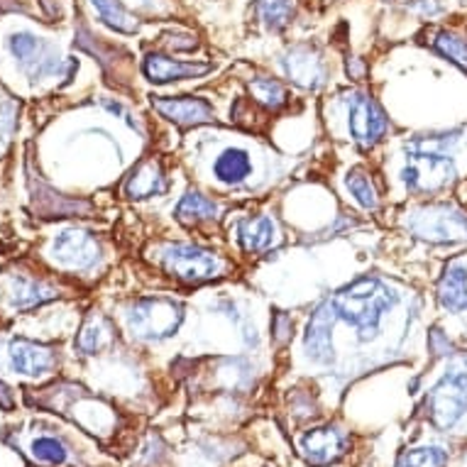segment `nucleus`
<instances>
[{"instance_id":"2","label":"nucleus","mask_w":467,"mask_h":467,"mask_svg":"<svg viewBox=\"0 0 467 467\" xmlns=\"http://www.w3.org/2000/svg\"><path fill=\"white\" fill-rule=\"evenodd\" d=\"M184 314L174 301L167 299H145L138 301L128 314V328L132 336L142 340H161L174 336Z\"/></svg>"},{"instance_id":"10","label":"nucleus","mask_w":467,"mask_h":467,"mask_svg":"<svg viewBox=\"0 0 467 467\" xmlns=\"http://www.w3.org/2000/svg\"><path fill=\"white\" fill-rule=\"evenodd\" d=\"M250 174H253V160H250V152L243 150V147H228L215 157V182H221L225 186H240L245 184Z\"/></svg>"},{"instance_id":"7","label":"nucleus","mask_w":467,"mask_h":467,"mask_svg":"<svg viewBox=\"0 0 467 467\" xmlns=\"http://www.w3.org/2000/svg\"><path fill=\"white\" fill-rule=\"evenodd\" d=\"M52 254L64 267L86 269L93 267L99 260V243L84 230H64L52 243Z\"/></svg>"},{"instance_id":"5","label":"nucleus","mask_w":467,"mask_h":467,"mask_svg":"<svg viewBox=\"0 0 467 467\" xmlns=\"http://www.w3.org/2000/svg\"><path fill=\"white\" fill-rule=\"evenodd\" d=\"M411 230L431 243H458L467 240V215L451 208H431L423 215H416Z\"/></svg>"},{"instance_id":"13","label":"nucleus","mask_w":467,"mask_h":467,"mask_svg":"<svg viewBox=\"0 0 467 467\" xmlns=\"http://www.w3.org/2000/svg\"><path fill=\"white\" fill-rule=\"evenodd\" d=\"M154 108L160 110L164 118H171L177 123L184 125H196L206 123L213 118V110L208 106L206 100L199 99H157Z\"/></svg>"},{"instance_id":"12","label":"nucleus","mask_w":467,"mask_h":467,"mask_svg":"<svg viewBox=\"0 0 467 467\" xmlns=\"http://www.w3.org/2000/svg\"><path fill=\"white\" fill-rule=\"evenodd\" d=\"M284 69L296 84L308 88H318L323 84V62L306 47L291 49L289 57L284 59Z\"/></svg>"},{"instance_id":"3","label":"nucleus","mask_w":467,"mask_h":467,"mask_svg":"<svg viewBox=\"0 0 467 467\" xmlns=\"http://www.w3.org/2000/svg\"><path fill=\"white\" fill-rule=\"evenodd\" d=\"M455 177V164L448 154L411 152L406 157L401 182L414 193H431L448 186Z\"/></svg>"},{"instance_id":"18","label":"nucleus","mask_w":467,"mask_h":467,"mask_svg":"<svg viewBox=\"0 0 467 467\" xmlns=\"http://www.w3.org/2000/svg\"><path fill=\"white\" fill-rule=\"evenodd\" d=\"M57 291L52 286H47L42 282H32V279H13V291H10V299H13V306L16 308H30L37 306V304H45V301L54 299Z\"/></svg>"},{"instance_id":"1","label":"nucleus","mask_w":467,"mask_h":467,"mask_svg":"<svg viewBox=\"0 0 467 467\" xmlns=\"http://www.w3.org/2000/svg\"><path fill=\"white\" fill-rule=\"evenodd\" d=\"M431 419L441 431L452 429L467 411V353L455 358L429 394Z\"/></svg>"},{"instance_id":"9","label":"nucleus","mask_w":467,"mask_h":467,"mask_svg":"<svg viewBox=\"0 0 467 467\" xmlns=\"http://www.w3.org/2000/svg\"><path fill=\"white\" fill-rule=\"evenodd\" d=\"M304 455L311 465H330L345 451V436L337 429H316L304 438Z\"/></svg>"},{"instance_id":"24","label":"nucleus","mask_w":467,"mask_h":467,"mask_svg":"<svg viewBox=\"0 0 467 467\" xmlns=\"http://www.w3.org/2000/svg\"><path fill=\"white\" fill-rule=\"evenodd\" d=\"M448 452L443 448H416L401 455L399 467H445Z\"/></svg>"},{"instance_id":"14","label":"nucleus","mask_w":467,"mask_h":467,"mask_svg":"<svg viewBox=\"0 0 467 467\" xmlns=\"http://www.w3.org/2000/svg\"><path fill=\"white\" fill-rule=\"evenodd\" d=\"M238 238L247 253H265L279 240V228L276 223L265 215V218H253V221L240 223Z\"/></svg>"},{"instance_id":"23","label":"nucleus","mask_w":467,"mask_h":467,"mask_svg":"<svg viewBox=\"0 0 467 467\" xmlns=\"http://www.w3.org/2000/svg\"><path fill=\"white\" fill-rule=\"evenodd\" d=\"M108 343V326L103 318H99V316H91L88 321L84 323V328H81V333H78V350H84V353H96V350H100L103 345Z\"/></svg>"},{"instance_id":"11","label":"nucleus","mask_w":467,"mask_h":467,"mask_svg":"<svg viewBox=\"0 0 467 467\" xmlns=\"http://www.w3.org/2000/svg\"><path fill=\"white\" fill-rule=\"evenodd\" d=\"M211 69L208 64H186L174 62L169 57L161 54H150L145 59V74L147 78H152L157 84H167V81H179V78H193L206 74Z\"/></svg>"},{"instance_id":"6","label":"nucleus","mask_w":467,"mask_h":467,"mask_svg":"<svg viewBox=\"0 0 467 467\" xmlns=\"http://www.w3.org/2000/svg\"><path fill=\"white\" fill-rule=\"evenodd\" d=\"M348 108H350V132L362 147H372L384 138L387 118H384L382 108L377 106L369 96L355 93Z\"/></svg>"},{"instance_id":"27","label":"nucleus","mask_w":467,"mask_h":467,"mask_svg":"<svg viewBox=\"0 0 467 467\" xmlns=\"http://www.w3.org/2000/svg\"><path fill=\"white\" fill-rule=\"evenodd\" d=\"M348 189H350V193H353L355 199H358V203H360L362 208L375 211L377 193H375V186H372V182H369L368 174H362V171H355V174H350V179H348Z\"/></svg>"},{"instance_id":"25","label":"nucleus","mask_w":467,"mask_h":467,"mask_svg":"<svg viewBox=\"0 0 467 467\" xmlns=\"http://www.w3.org/2000/svg\"><path fill=\"white\" fill-rule=\"evenodd\" d=\"M250 91L260 103H265L267 108L276 110L286 103V91L282 88V84H276L272 78H254L250 84Z\"/></svg>"},{"instance_id":"4","label":"nucleus","mask_w":467,"mask_h":467,"mask_svg":"<svg viewBox=\"0 0 467 467\" xmlns=\"http://www.w3.org/2000/svg\"><path fill=\"white\" fill-rule=\"evenodd\" d=\"M164 267L184 282H203L221 272V260L201 247L174 245L164 253Z\"/></svg>"},{"instance_id":"17","label":"nucleus","mask_w":467,"mask_h":467,"mask_svg":"<svg viewBox=\"0 0 467 467\" xmlns=\"http://www.w3.org/2000/svg\"><path fill=\"white\" fill-rule=\"evenodd\" d=\"M8 47L10 52H13V57L20 59L25 67H30V64L32 67H37L39 64V71H45L52 67L49 59H47V45L39 37L30 35V32H17V35H13V37L8 39Z\"/></svg>"},{"instance_id":"19","label":"nucleus","mask_w":467,"mask_h":467,"mask_svg":"<svg viewBox=\"0 0 467 467\" xmlns=\"http://www.w3.org/2000/svg\"><path fill=\"white\" fill-rule=\"evenodd\" d=\"M254 16L260 17V23H265L269 30H282L291 20L294 5L291 0H254L253 3Z\"/></svg>"},{"instance_id":"20","label":"nucleus","mask_w":467,"mask_h":467,"mask_svg":"<svg viewBox=\"0 0 467 467\" xmlns=\"http://www.w3.org/2000/svg\"><path fill=\"white\" fill-rule=\"evenodd\" d=\"M91 3L93 8L99 10L100 20L106 25H110V27H115V30L135 32V27H138V20L125 10L118 0H91Z\"/></svg>"},{"instance_id":"8","label":"nucleus","mask_w":467,"mask_h":467,"mask_svg":"<svg viewBox=\"0 0 467 467\" xmlns=\"http://www.w3.org/2000/svg\"><path fill=\"white\" fill-rule=\"evenodd\" d=\"M8 362L10 368L20 372L25 377H42L54 368V353L52 348L47 345L32 343V340H23L17 337L8 348Z\"/></svg>"},{"instance_id":"21","label":"nucleus","mask_w":467,"mask_h":467,"mask_svg":"<svg viewBox=\"0 0 467 467\" xmlns=\"http://www.w3.org/2000/svg\"><path fill=\"white\" fill-rule=\"evenodd\" d=\"M32 458L47 462V465H62L69 458V451L59 438L39 436L32 441Z\"/></svg>"},{"instance_id":"15","label":"nucleus","mask_w":467,"mask_h":467,"mask_svg":"<svg viewBox=\"0 0 467 467\" xmlns=\"http://www.w3.org/2000/svg\"><path fill=\"white\" fill-rule=\"evenodd\" d=\"M438 299L448 311H458L467 306V272L462 265H451L445 269L443 279L438 284Z\"/></svg>"},{"instance_id":"26","label":"nucleus","mask_w":467,"mask_h":467,"mask_svg":"<svg viewBox=\"0 0 467 467\" xmlns=\"http://www.w3.org/2000/svg\"><path fill=\"white\" fill-rule=\"evenodd\" d=\"M436 47L441 52L452 59L455 64H460L462 69H467V42L452 32H438L436 35Z\"/></svg>"},{"instance_id":"16","label":"nucleus","mask_w":467,"mask_h":467,"mask_svg":"<svg viewBox=\"0 0 467 467\" xmlns=\"http://www.w3.org/2000/svg\"><path fill=\"white\" fill-rule=\"evenodd\" d=\"M164 192H167V179L161 174L160 164H154V161L142 164L125 184V193L132 199H147V196Z\"/></svg>"},{"instance_id":"22","label":"nucleus","mask_w":467,"mask_h":467,"mask_svg":"<svg viewBox=\"0 0 467 467\" xmlns=\"http://www.w3.org/2000/svg\"><path fill=\"white\" fill-rule=\"evenodd\" d=\"M177 213L184 221H208V218H215V213H218V203L201 196V193H189L179 203Z\"/></svg>"}]
</instances>
